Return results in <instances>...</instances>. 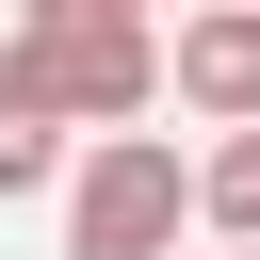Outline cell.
I'll list each match as a JSON object with an SVG mask.
<instances>
[{"mask_svg": "<svg viewBox=\"0 0 260 260\" xmlns=\"http://www.w3.org/2000/svg\"><path fill=\"white\" fill-rule=\"evenodd\" d=\"M0 98L49 114V130H81V146H114V130H146V98H162V32H146L130 0H32V16L0 32Z\"/></svg>", "mask_w": 260, "mask_h": 260, "instance_id": "6da1fadb", "label": "cell"}, {"mask_svg": "<svg viewBox=\"0 0 260 260\" xmlns=\"http://www.w3.org/2000/svg\"><path fill=\"white\" fill-rule=\"evenodd\" d=\"M179 228H195V162L162 130H114L65 162V260H179Z\"/></svg>", "mask_w": 260, "mask_h": 260, "instance_id": "7a4b0ae2", "label": "cell"}, {"mask_svg": "<svg viewBox=\"0 0 260 260\" xmlns=\"http://www.w3.org/2000/svg\"><path fill=\"white\" fill-rule=\"evenodd\" d=\"M162 98H195L211 130H260V0H211L162 32Z\"/></svg>", "mask_w": 260, "mask_h": 260, "instance_id": "3957f363", "label": "cell"}, {"mask_svg": "<svg viewBox=\"0 0 260 260\" xmlns=\"http://www.w3.org/2000/svg\"><path fill=\"white\" fill-rule=\"evenodd\" d=\"M195 228H211L228 260H260V130H211V146H195Z\"/></svg>", "mask_w": 260, "mask_h": 260, "instance_id": "277c9868", "label": "cell"}, {"mask_svg": "<svg viewBox=\"0 0 260 260\" xmlns=\"http://www.w3.org/2000/svg\"><path fill=\"white\" fill-rule=\"evenodd\" d=\"M65 162H81V146H65L49 114H16V98H0V211H16V195H65Z\"/></svg>", "mask_w": 260, "mask_h": 260, "instance_id": "5b68a950", "label": "cell"}]
</instances>
